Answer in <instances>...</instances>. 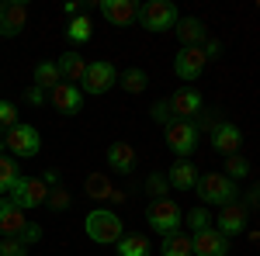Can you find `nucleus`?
Wrapping results in <instances>:
<instances>
[{"label":"nucleus","instance_id":"f257e3e1","mask_svg":"<svg viewBox=\"0 0 260 256\" xmlns=\"http://www.w3.org/2000/svg\"><path fill=\"white\" fill-rule=\"evenodd\" d=\"M194 191H198L201 204L225 208V204H233V201L240 197V184H236V180H229L225 173H205V177H198Z\"/></svg>","mask_w":260,"mask_h":256},{"label":"nucleus","instance_id":"f03ea898","mask_svg":"<svg viewBox=\"0 0 260 256\" xmlns=\"http://www.w3.org/2000/svg\"><path fill=\"white\" fill-rule=\"evenodd\" d=\"M146 222H149L160 236H170V232H180L184 211H180V204L174 197H160V201H153V204L146 208Z\"/></svg>","mask_w":260,"mask_h":256},{"label":"nucleus","instance_id":"7ed1b4c3","mask_svg":"<svg viewBox=\"0 0 260 256\" xmlns=\"http://www.w3.org/2000/svg\"><path fill=\"white\" fill-rule=\"evenodd\" d=\"M146 28V31H170L174 24L180 21V14H177V7L170 4V0H149V4H142L139 7V18H136Z\"/></svg>","mask_w":260,"mask_h":256},{"label":"nucleus","instance_id":"20e7f679","mask_svg":"<svg viewBox=\"0 0 260 256\" xmlns=\"http://www.w3.org/2000/svg\"><path fill=\"white\" fill-rule=\"evenodd\" d=\"M83 225H87V236L94 239V242H101V246H115L121 239V218L115 211H104V208L90 211Z\"/></svg>","mask_w":260,"mask_h":256},{"label":"nucleus","instance_id":"39448f33","mask_svg":"<svg viewBox=\"0 0 260 256\" xmlns=\"http://www.w3.org/2000/svg\"><path fill=\"white\" fill-rule=\"evenodd\" d=\"M45 197H49V187H45V180H42V177H18V184L11 187V201L18 204L21 211H28V208H42Z\"/></svg>","mask_w":260,"mask_h":256},{"label":"nucleus","instance_id":"423d86ee","mask_svg":"<svg viewBox=\"0 0 260 256\" xmlns=\"http://www.w3.org/2000/svg\"><path fill=\"white\" fill-rule=\"evenodd\" d=\"M83 90L87 94H94V97H101V94H108L115 83H118V73H115V66L111 62H87V73H83Z\"/></svg>","mask_w":260,"mask_h":256},{"label":"nucleus","instance_id":"0eeeda50","mask_svg":"<svg viewBox=\"0 0 260 256\" xmlns=\"http://www.w3.org/2000/svg\"><path fill=\"white\" fill-rule=\"evenodd\" d=\"M167 145L177 153V159H187L198 149V128L191 121H170L167 125Z\"/></svg>","mask_w":260,"mask_h":256},{"label":"nucleus","instance_id":"6e6552de","mask_svg":"<svg viewBox=\"0 0 260 256\" xmlns=\"http://www.w3.org/2000/svg\"><path fill=\"white\" fill-rule=\"evenodd\" d=\"M4 145L14 153V156H39L42 149V138H39V128H31V125H14L7 135H4Z\"/></svg>","mask_w":260,"mask_h":256},{"label":"nucleus","instance_id":"1a4fd4ad","mask_svg":"<svg viewBox=\"0 0 260 256\" xmlns=\"http://www.w3.org/2000/svg\"><path fill=\"white\" fill-rule=\"evenodd\" d=\"M229 253V236L219 229H201L191 236V256H225Z\"/></svg>","mask_w":260,"mask_h":256},{"label":"nucleus","instance_id":"9d476101","mask_svg":"<svg viewBox=\"0 0 260 256\" xmlns=\"http://www.w3.org/2000/svg\"><path fill=\"white\" fill-rule=\"evenodd\" d=\"M28 21V7L21 0H4L0 4V35L4 39H14Z\"/></svg>","mask_w":260,"mask_h":256},{"label":"nucleus","instance_id":"9b49d317","mask_svg":"<svg viewBox=\"0 0 260 256\" xmlns=\"http://www.w3.org/2000/svg\"><path fill=\"white\" fill-rule=\"evenodd\" d=\"M170 111H174V118L177 121H187V118H194L201 111V94L198 90H191V87H180V90H174L170 94Z\"/></svg>","mask_w":260,"mask_h":256},{"label":"nucleus","instance_id":"f8f14e48","mask_svg":"<svg viewBox=\"0 0 260 256\" xmlns=\"http://www.w3.org/2000/svg\"><path fill=\"white\" fill-rule=\"evenodd\" d=\"M24 225H28V222H24V211H21L11 197H0V236L4 239H18Z\"/></svg>","mask_w":260,"mask_h":256},{"label":"nucleus","instance_id":"ddd939ff","mask_svg":"<svg viewBox=\"0 0 260 256\" xmlns=\"http://www.w3.org/2000/svg\"><path fill=\"white\" fill-rule=\"evenodd\" d=\"M49 100H52V107L62 111V115H77L80 104H83V94H80V87H73V83H56L49 90Z\"/></svg>","mask_w":260,"mask_h":256},{"label":"nucleus","instance_id":"4468645a","mask_svg":"<svg viewBox=\"0 0 260 256\" xmlns=\"http://www.w3.org/2000/svg\"><path fill=\"white\" fill-rule=\"evenodd\" d=\"M243 145V132L236 125H229V121H219L215 128H212V149H219L225 156H236Z\"/></svg>","mask_w":260,"mask_h":256},{"label":"nucleus","instance_id":"2eb2a0df","mask_svg":"<svg viewBox=\"0 0 260 256\" xmlns=\"http://www.w3.org/2000/svg\"><path fill=\"white\" fill-rule=\"evenodd\" d=\"M205 52L201 49H180L177 59H174V73H177L180 80H198L201 73H205Z\"/></svg>","mask_w":260,"mask_h":256},{"label":"nucleus","instance_id":"dca6fc26","mask_svg":"<svg viewBox=\"0 0 260 256\" xmlns=\"http://www.w3.org/2000/svg\"><path fill=\"white\" fill-rule=\"evenodd\" d=\"M198 166L191 163V159H177L170 170H167V184L174 187V191H194V184H198Z\"/></svg>","mask_w":260,"mask_h":256},{"label":"nucleus","instance_id":"f3484780","mask_svg":"<svg viewBox=\"0 0 260 256\" xmlns=\"http://www.w3.org/2000/svg\"><path fill=\"white\" fill-rule=\"evenodd\" d=\"M101 14L111 24H132L139 18V4L136 0H101Z\"/></svg>","mask_w":260,"mask_h":256},{"label":"nucleus","instance_id":"a211bd4d","mask_svg":"<svg viewBox=\"0 0 260 256\" xmlns=\"http://www.w3.org/2000/svg\"><path fill=\"white\" fill-rule=\"evenodd\" d=\"M219 232L222 236H236V232H243L246 229V208H243L240 201H233V204H225V208H219Z\"/></svg>","mask_w":260,"mask_h":256},{"label":"nucleus","instance_id":"6ab92c4d","mask_svg":"<svg viewBox=\"0 0 260 256\" xmlns=\"http://www.w3.org/2000/svg\"><path fill=\"white\" fill-rule=\"evenodd\" d=\"M108 166H111L115 173H132V166H136V149H132L128 142H111V145H108Z\"/></svg>","mask_w":260,"mask_h":256},{"label":"nucleus","instance_id":"aec40b11","mask_svg":"<svg viewBox=\"0 0 260 256\" xmlns=\"http://www.w3.org/2000/svg\"><path fill=\"white\" fill-rule=\"evenodd\" d=\"M174 31H177V39H180V49H198L201 42H205V24L198 18H180L174 24Z\"/></svg>","mask_w":260,"mask_h":256},{"label":"nucleus","instance_id":"412c9836","mask_svg":"<svg viewBox=\"0 0 260 256\" xmlns=\"http://www.w3.org/2000/svg\"><path fill=\"white\" fill-rule=\"evenodd\" d=\"M56 69H59L62 83H73V87H77L83 80V73H87V62H83V56H77V52H66V56H59Z\"/></svg>","mask_w":260,"mask_h":256},{"label":"nucleus","instance_id":"4be33fe9","mask_svg":"<svg viewBox=\"0 0 260 256\" xmlns=\"http://www.w3.org/2000/svg\"><path fill=\"white\" fill-rule=\"evenodd\" d=\"M115 246H118V256H149L153 253V242L146 236H121Z\"/></svg>","mask_w":260,"mask_h":256},{"label":"nucleus","instance_id":"5701e85b","mask_svg":"<svg viewBox=\"0 0 260 256\" xmlns=\"http://www.w3.org/2000/svg\"><path fill=\"white\" fill-rule=\"evenodd\" d=\"M160 253L163 256H191V236H184V232H170V236H163Z\"/></svg>","mask_w":260,"mask_h":256},{"label":"nucleus","instance_id":"b1692460","mask_svg":"<svg viewBox=\"0 0 260 256\" xmlns=\"http://www.w3.org/2000/svg\"><path fill=\"white\" fill-rule=\"evenodd\" d=\"M56 83H62L56 62H39V66H35V87H39V90H52Z\"/></svg>","mask_w":260,"mask_h":256},{"label":"nucleus","instance_id":"393cba45","mask_svg":"<svg viewBox=\"0 0 260 256\" xmlns=\"http://www.w3.org/2000/svg\"><path fill=\"white\" fill-rule=\"evenodd\" d=\"M118 83H121L125 94H142L146 83H149V77H146V69H125V73L118 77Z\"/></svg>","mask_w":260,"mask_h":256},{"label":"nucleus","instance_id":"a878e982","mask_svg":"<svg viewBox=\"0 0 260 256\" xmlns=\"http://www.w3.org/2000/svg\"><path fill=\"white\" fill-rule=\"evenodd\" d=\"M83 191H87V197H98V201H104V197H111V180L104 177V173H90L87 177V184H83Z\"/></svg>","mask_w":260,"mask_h":256},{"label":"nucleus","instance_id":"bb28decb","mask_svg":"<svg viewBox=\"0 0 260 256\" xmlns=\"http://www.w3.org/2000/svg\"><path fill=\"white\" fill-rule=\"evenodd\" d=\"M18 163L11 156H0V194H11V187L18 184Z\"/></svg>","mask_w":260,"mask_h":256},{"label":"nucleus","instance_id":"cd10ccee","mask_svg":"<svg viewBox=\"0 0 260 256\" xmlns=\"http://www.w3.org/2000/svg\"><path fill=\"white\" fill-rule=\"evenodd\" d=\"M66 39L77 42V45H80V42H90V21L87 18H73L70 28H66Z\"/></svg>","mask_w":260,"mask_h":256},{"label":"nucleus","instance_id":"c85d7f7f","mask_svg":"<svg viewBox=\"0 0 260 256\" xmlns=\"http://www.w3.org/2000/svg\"><path fill=\"white\" fill-rule=\"evenodd\" d=\"M246 173H250V163H246L243 156H229L225 159V177L229 180H243Z\"/></svg>","mask_w":260,"mask_h":256},{"label":"nucleus","instance_id":"c756f323","mask_svg":"<svg viewBox=\"0 0 260 256\" xmlns=\"http://www.w3.org/2000/svg\"><path fill=\"white\" fill-rule=\"evenodd\" d=\"M208 222H212L208 208H194V211H187V215H184V225H187V229H194V232L208 229Z\"/></svg>","mask_w":260,"mask_h":256},{"label":"nucleus","instance_id":"7c9ffc66","mask_svg":"<svg viewBox=\"0 0 260 256\" xmlns=\"http://www.w3.org/2000/svg\"><path fill=\"white\" fill-rule=\"evenodd\" d=\"M167 187H170V184H167V173H153V177L146 180V191L153 194V201H160V197L167 194Z\"/></svg>","mask_w":260,"mask_h":256},{"label":"nucleus","instance_id":"2f4dec72","mask_svg":"<svg viewBox=\"0 0 260 256\" xmlns=\"http://www.w3.org/2000/svg\"><path fill=\"white\" fill-rule=\"evenodd\" d=\"M0 256H28V246L18 239H4L0 242Z\"/></svg>","mask_w":260,"mask_h":256},{"label":"nucleus","instance_id":"473e14b6","mask_svg":"<svg viewBox=\"0 0 260 256\" xmlns=\"http://www.w3.org/2000/svg\"><path fill=\"white\" fill-rule=\"evenodd\" d=\"M0 125H7V128L18 125V107L11 100H0Z\"/></svg>","mask_w":260,"mask_h":256},{"label":"nucleus","instance_id":"72a5a7b5","mask_svg":"<svg viewBox=\"0 0 260 256\" xmlns=\"http://www.w3.org/2000/svg\"><path fill=\"white\" fill-rule=\"evenodd\" d=\"M153 118L160 121L163 128H167L170 121H177V118H174V111H170V104H167V100H156V104H153Z\"/></svg>","mask_w":260,"mask_h":256},{"label":"nucleus","instance_id":"f704fd0d","mask_svg":"<svg viewBox=\"0 0 260 256\" xmlns=\"http://www.w3.org/2000/svg\"><path fill=\"white\" fill-rule=\"evenodd\" d=\"M39 239H42V229H39V225H31V222H28V225L21 229L18 242H24V246H31V242H39Z\"/></svg>","mask_w":260,"mask_h":256},{"label":"nucleus","instance_id":"c9c22d12","mask_svg":"<svg viewBox=\"0 0 260 256\" xmlns=\"http://www.w3.org/2000/svg\"><path fill=\"white\" fill-rule=\"evenodd\" d=\"M45 201H49L52 208H66V204H70V197H66V191H59V187H56V191H49V197H45Z\"/></svg>","mask_w":260,"mask_h":256},{"label":"nucleus","instance_id":"e433bc0d","mask_svg":"<svg viewBox=\"0 0 260 256\" xmlns=\"http://www.w3.org/2000/svg\"><path fill=\"white\" fill-rule=\"evenodd\" d=\"M28 100H31V104H42V90H39V87L28 90Z\"/></svg>","mask_w":260,"mask_h":256}]
</instances>
